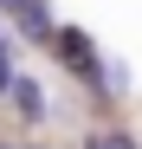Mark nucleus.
I'll return each mask as SVG.
<instances>
[{"label": "nucleus", "mask_w": 142, "mask_h": 149, "mask_svg": "<svg viewBox=\"0 0 142 149\" xmlns=\"http://www.w3.org/2000/svg\"><path fill=\"white\" fill-rule=\"evenodd\" d=\"M58 58L71 65V78H78V84H90V91H103V84H110V65L97 58V45H90L78 26H58Z\"/></svg>", "instance_id": "1"}, {"label": "nucleus", "mask_w": 142, "mask_h": 149, "mask_svg": "<svg viewBox=\"0 0 142 149\" xmlns=\"http://www.w3.org/2000/svg\"><path fill=\"white\" fill-rule=\"evenodd\" d=\"M19 19V33H26L32 45H58V26H52V7H26V13H13Z\"/></svg>", "instance_id": "2"}, {"label": "nucleus", "mask_w": 142, "mask_h": 149, "mask_svg": "<svg viewBox=\"0 0 142 149\" xmlns=\"http://www.w3.org/2000/svg\"><path fill=\"white\" fill-rule=\"evenodd\" d=\"M13 110L26 117V123H45V91H39L32 78H19V84H13Z\"/></svg>", "instance_id": "3"}, {"label": "nucleus", "mask_w": 142, "mask_h": 149, "mask_svg": "<svg viewBox=\"0 0 142 149\" xmlns=\"http://www.w3.org/2000/svg\"><path fill=\"white\" fill-rule=\"evenodd\" d=\"M84 149H136V143H129V130H90Z\"/></svg>", "instance_id": "4"}, {"label": "nucleus", "mask_w": 142, "mask_h": 149, "mask_svg": "<svg viewBox=\"0 0 142 149\" xmlns=\"http://www.w3.org/2000/svg\"><path fill=\"white\" fill-rule=\"evenodd\" d=\"M13 84H19V71H13V52H7V39H0V97H13Z\"/></svg>", "instance_id": "5"}, {"label": "nucleus", "mask_w": 142, "mask_h": 149, "mask_svg": "<svg viewBox=\"0 0 142 149\" xmlns=\"http://www.w3.org/2000/svg\"><path fill=\"white\" fill-rule=\"evenodd\" d=\"M0 149H19V143H7V136H0Z\"/></svg>", "instance_id": "6"}]
</instances>
